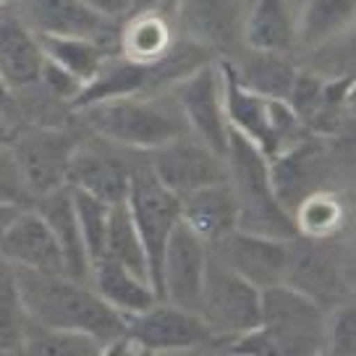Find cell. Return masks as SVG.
I'll list each match as a JSON object with an SVG mask.
<instances>
[{
    "instance_id": "8992f818",
    "label": "cell",
    "mask_w": 356,
    "mask_h": 356,
    "mask_svg": "<svg viewBox=\"0 0 356 356\" xmlns=\"http://www.w3.org/2000/svg\"><path fill=\"white\" fill-rule=\"evenodd\" d=\"M197 314L212 338L231 341L259 327L262 291L210 254Z\"/></svg>"
},
{
    "instance_id": "74e56055",
    "label": "cell",
    "mask_w": 356,
    "mask_h": 356,
    "mask_svg": "<svg viewBox=\"0 0 356 356\" xmlns=\"http://www.w3.org/2000/svg\"><path fill=\"white\" fill-rule=\"evenodd\" d=\"M13 215H16V207H0V234L6 231V225L11 222Z\"/></svg>"
},
{
    "instance_id": "8fae6325",
    "label": "cell",
    "mask_w": 356,
    "mask_h": 356,
    "mask_svg": "<svg viewBox=\"0 0 356 356\" xmlns=\"http://www.w3.org/2000/svg\"><path fill=\"white\" fill-rule=\"evenodd\" d=\"M291 241L246 234V231H231L220 241L210 244V254L228 270H234L236 275L249 280L254 289L265 291L286 280L291 262Z\"/></svg>"
},
{
    "instance_id": "5bb4252c",
    "label": "cell",
    "mask_w": 356,
    "mask_h": 356,
    "mask_svg": "<svg viewBox=\"0 0 356 356\" xmlns=\"http://www.w3.org/2000/svg\"><path fill=\"white\" fill-rule=\"evenodd\" d=\"M126 333L142 348L155 354L202 348V346H210L212 341L210 330L204 327L197 312L181 309L168 301H155L149 309L129 317Z\"/></svg>"
},
{
    "instance_id": "e575fe53",
    "label": "cell",
    "mask_w": 356,
    "mask_h": 356,
    "mask_svg": "<svg viewBox=\"0 0 356 356\" xmlns=\"http://www.w3.org/2000/svg\"><path fill=\"white\" fill-rule=\"evenodd\" d=\"M0 113L8 118V121H13L16 126H19V108H16V97H13V92L3 81H0Z\"/></svg>"
},
{
    "instance_id": "4316f807",
    "label": "cell",
    "mask_w": 356,
    "mask_h": 356,
    "mask_svg": "<svg viewBox=\"0 0 356 356\" xmlns=\"http://www.w3.org/2000/svg\"><path fill=\"white\" fill-rule=\"evenodd\" d=\"M291 218L301 238H335L346 225V204L333 189H320L304 197Z\"/></svg>"
},
{
    "instance_id": "603a6c76",
    "label": "cell",
    "mask_w": 356,
    "mask_h": 356,
    "mask_svg": "<svg viewBox=\"0 0 356 356\" xmlns=\"http://www.w3.org/2000/svg\"><path fill=\"white\" fill-rule=\"evenodd\" d=\"M296 16V53H312L335 37L354 32L356 0H299Z\"/></svg>"
},
{
    "instance_id": "9c48e42d",
    "label": "cell",
    "mask_w": 356,
    "mask_h": 356,
    "mask_svg": "<svg viewBox=\"0 0 356 356\" xmlns=\"http://www.w3.org/2000/svg\"><path fill=\"white\" fill-rule=\"evenodd\" d=\"M176 100L178 111L189 126V131L202 139L212 152L225 157L228 149V121H225V102H222V71L220 60H207L191 74L178 79L168 89Z\"/></svg>"
},
{
    "instance_id": "6da1fadb",
    "label": "cell",
    "mask_w": 356,
    "mask_h": 356,
    "mask_svg": "<svg viewBox=\"0 0 356 356\" xmlns=\"http://www.w3.org/2000/svg\"><path fill=\"white\" fill-rule=\"evenodd\" d=\"M26 320L37 327L81 333L100 343L126 333V317L108 307L89 283L63 273H34L16 267Z\"/></svg>"
},
{
    "instance_id": "ac0fdd59",
    "label": "cell",
    "mask_w": 356,
    "mask_h": 356,
    "mask_svg": "<svg viewBox=\"0 0 356 356\" xmlns=\"http://www.w3.org/2000/svg\"><path fill=\"white\" fill-rule=\"evenodd\" d=\"M40 71H42V50L37 42V34L11 3L0 13V81L16 97L40 81Z\"/></svg>"
},
{
    "instance_id": "ffe728a7",
    "label": "cell",
    "mask_w": 356,
    "mask_h": 356,
    "mask_svg": "<svg viewBox=\"0 0 356 356\" xmlns=\"http://www.w3.org/2000/svg\"><path fill=\"white\" fill-rule=\"evenodd\" d=\"M244 47L254 53L293 56L296 16L291 0H249L244 16Z\"/></svg>"
},
{
    "instance_id": "4fadbf2b",
    "label": "cell",
    "mask_w": 356,
    "mask_h": 356,
    "mask_svg": "<svg viewBox=\"0 0 356 356\" xmlns=\"http://www.w3.org/2000/svg\"><path fill=\"white\" fill-rule=\"evenodd\" d=\"M207 262H210V246L204 244L189 225L178 222L176 231L168 238L165 254H163L160 301L197 312Z\"/></svg>"
},
{
    "instance_id": "484cf974",
    "label": "cell",
    "mask_w": 356,
    "mask_h": 356,
    "mask_svg": "<svg viewBox=\"0 0 356 356\" xmlns=\"http://www.w3.org/2000/svg\"><path fill=\"white\" fill-rule=\"evenodd\" d=\"M34 34H37L42 58H47L50 63H56L63 71H68L71 76H76L84 87L100 71L102 60L113 53L111 47L95 42V40H84V37H58V34L40 32Z\"/></svg>"
},
{
    "instance_id": "7c38bea8",
    "label": "cell",
    "mask_w": 356,
    "mask_h": 356,
    "mask_svg": "<svg viewBox=\"0 0 356 356\" xmlns=\"http://www.w3.org/2000/svg\"><path fill=\"white\" fill-rule=\"evenodd\" d=\"M121 147L108 145L102 139H79L76 149L68 163L66 186L79 191H87L108 204L126 202L129 186H131V168L123 155H118Z\"/></svg>"
},
{
    "instance_id": "60d3db41",
    "label": "cell",
    "mask_w": 356,
    "mask_h": 356,
    "mask_svg": "<svg viewBox=\"0 0 356 356\" xmlns=\"http://www.w3.org/2000/svg\"><path fill=\"white\" fill-rule=\"evenodd\" d=\"M317 356H325V354H323V351H320V354H317Z\"/></svg>"
},
{
    "instance_id": "e0dca14e",
    "label": "cell",
    "mask_w": 356,
    "mask_h": 356,
    "mask_svg": "<svg viewBox=\"0 0 356 356\" xmlns=\"http://www.w3.org/2000/svg\"><path fill=\"white\" fill-rule=\"evenodd\" d=\"M0 254L13 267L34 273H63V254L44 218L29 207L16 210L6 231L0 234ZM66 275V273H63Z\"/></svg>"
},
{
    "instance_id": "cb8c5ba5",
    "label": "cell",
    "mask_w": 356,
    "mask_h": 356,
    "mask_svg": "<svg viewBox=\"0 0 356 356\" xmlns=\"http://www.w3.org/2000/svg\"><path fill=\"white\" fill-rule=\"evenodd\" d=\"M89 286L97 291V296L108 307H113L126 320L134 317V314H139V312L149 309L155 301H160L155 289L149 286V280L131 273L129 267L113 262L108 257L92 262Z\"/></svg>"
},
{
    "instance_id": "f1b7e54d",
    "label": "cell",
    "mask_w": 356,
    "mask_h": 356,
    "mask_svg": "<svg viewBox=\"0 0 356 356\" xmlns=\"http://www.w3.org/2000/svg\"><path fill=\"white\" fill-rule=\"evenodd\" d=\"M26 325H29V320H26V312L22 304L16 267L0 254V351L22 354Z\"/></svg>"
},
{
    "instance_id": "b9f144b4",
    "label": "cell",
    "mask_w": 356,
    "mask_h": 356,
    "mask_svg": "<svg viewBox=\"0 0 356 356\" xmlns=\"http://www.w3.org/2000/svg\"><path fill=\"white\" fill-rule=\"evenodd\" d=\"M246 3H249V0H246Z\"/></svg>"
},
{
    "instance_id": "1f68e13d",
    "label": "cell",
    "mask_w": 356,
    "mask_h": 356,
    "mask_svg": "<svg viewBox=\"0 0 356 356\" xmlns=\"http://www.w3.org/2000/svg\"><path fill=\"white\" fill-rule=\"evenodd\" d=\"M32 197L26 191V184L22 178V170L16 165V157L11 152V145H0V207H29Z\"/></svg>"
},
{
    "instance_id": "d6a6232c",
    "label": "cell",
    "mask_w": 356,
    "mask_h": 356,
    "mask_svg": "<svg viewBox=\"0 0 356 356\" xmlns=\"http://www.w3.org/2000/svg\"><path fill=\"white\" fill-rule=\"evenodd\" d=\"M81 3H87L92 11H97L100 16L111 19V22H118V24H121L134 8V0H81Z\"/></svg>"
},
{
    "instance_id": "3957f363",
    "label": "cell",
    "mask_w": 356,
    "mask_h": 356,
    "mask_svg": "<svg viewBox=\"0 0 356 356\" xmlns=\"http://www.w3.org/2000/svg\"><path fill=\"white\" fill-rule=\"evenodd\" d=\"M225 176H228L236 207H238L236 231L267 236V238H283V241L296 238L293 218L278 202L275 189H273L270 160L236 131L228 134Z\"/></svg>"
},
{
    "instance_id": "ba28073f",
    "label": "cell",
    "mask_w": 356,
    "mask_h": 356,
    "mask_svg": "<svg viewBox=\"0 0 356 356\" xmlns=\"http://www.w3.org/2000/svg\"><path fill=\"white\" fill-rule=\"evenodd\" d=\"M246 0H178L176 32L212 60H231L244 50Z\"/></svg>"
},
{
    "instance_id": "2e32d148",
    "label": "cell",
    "mask_w": 356,
    "mask_h": 356,
    "mask_svg": "<svg viewBox=\"0 0 356 356\" xmlns=\"http://www.w3.org/2000/svg\"><path fill=\"white\" fill-rule=\"evenodd\" d=\"M286 286L301 291L304 296L317 301L338 299L346 289V267L333 238H301L291 241V262L286 273Z\"/></svg>"
},
{
    "instance_id": "44dd1931",
    "label": "cell",
    "mask_w": 356,
    "mask_h": 356,
    "mask_svg": "<svg viewBox=\"0 0 356 356\" xmlns=\"http://www.w3.org/2000/svg\"><path fill=\"white\" fill-rule=\"evenodd\" d=\"M236 218L238 207L228 178L181 197V222L189 225L207 246L236 231Z\"/></svg>"
},
{
    "instance_id": "9a60e30c",
    "label": "cell",
    "mask_w": 356,
    "mask_h": 356,
    "mask_svg": "<svg viewBox=\"0 0 356 356\" xmlns=\"http://www.w3.org/2000/svg\"><path fill=\"white\" fill-rule=\"evenodd\" d=\"M13 8L34 32L58 37H84L115 50L118 22L92 11L81 0H13Z\"/></svg>"
},
{
    "instance_id": "f35d334b",
    "label": "cell",
    "mask_w": 356,
    "mask_h": 356,
    "mask_svg": "<svg viewBox=\"0 0 356 356\" xmlns=\"http://www.w3.org/2000/svg\"><path fill=\"white\" fill-rule=\"evenodd\" d=\"M11 3H13V0H0V13L6 11V8H8V6H11Z\"/></svg>"
},
{
    "instance_id": "d590c367",
    "label": "cell",
    "mask_w": 356,
    "mask_h": 356,
    "mask_svg": "<svg viewBox=\"0 0 356 356\" xmlns=\"http://www.w3.org/2000/svg\"><path fill=\"white\" fill-rule=\"evenodd\" d=\"M176 3H178V0H134L131 11H160V13L173 16V11H176Z\"/></svg>"
},
{
    "instance_id": "7402d4cb",
    "label": "cell",
    "mask_w": 356,
    "mask_h": 356,
    "mask_svg": "<svg viewBox=\"0 0 356 356\" xmlns=\"http://www.w3.org/2000/svg\"><path fill=\"white\" fill-rule=\"evenodd\" d=\"M32 207L42 215L44 222L50 225L53 236H56L58 246H60V254H63V273H66L68 278L89 283L92 265H89L84 238H81V231H79L74 200H71L68 186L53 191V194H44L40 200H34Z\"/></svg>"
},
{
    "instance_id": "4dcf8cb0",
    "label": "cell",
    "mask_w": 356,
    "mask_h": 356,
    "mask_svg": "<svg viewBox=\"0 0 356 356\" xmlns=\"http://www.w3.org/2000/svg\"><path fill=\"white\" fill-rule=\"evenodd\" d=\"M71 200H74V212H76V222L81 238H84V249H87L89 265L97 262L105 249V234H108V218H111V207L108 202L92 197L87 191L71 189Z\"/></svg>"
},
{
    "instance_id": "f546056e",
    "label": "cell",
    "mask_w": 356,
    "mask_h": 356,
    "mask_svg": "<svg viewBox=\"0 0 356 356\" xmlns=\"http://www.w3.org/2000/svg\"><path fill=\"white\" fill-rule=\"evenodd\" d=\"M102 343L81 333H60L26 325L22 351L26 356H100Z\"/></svg>"
},
{
    "instance_id": "836d02e7",
    "label": "cell",
    "mask_w": 356,
    "mask_h": 356,
    "mask_svg": "<svg viewBox=\"0 0 356 356\" xmlns=\"http://www.w3.org/2000/svg\"><path fill=\"white\" fill-rule=\"evenodd\" d=\"M142 354V346L134 341L129 333L118 335V338H113L108 343H102L100 348V356H139Z\"/></svg>"
},
{
    "instance_id": "d4e9b609",
    "label": "cell",
    "mask_w": 356,
    "mask_h": 356,
    "mask_svg": "<svg viewBox=\"0 0 356 356\" xmlns=\"http://www.w3.org/2000/svg\"><path fill=\"white\" fill-rule=\"evenodd\" d=\"M225 63H228L231 74L241 87L252 89L262 97H273V100H289L291 87H293L296 74H299L293 56L254 53V50H246V47Z\"/></svg>"
},
{
    "instance_id": "7a4b0ae2",
    "label": "cell",
    "mask_w": 356,
    "mask_h": 356,
    "mask_svg": "<svg viewBox=\"0 0 356 356\" xmlns=\"http://www.w3.org/2000/svg\"><path fill=\"white\" fill-rule=\"evenodd\" d=\"M89 136L131 152H152L189 131L170 92H139L89 102L71 113Z\"/></svg>"
},
{
    "instance_id": "ab89813d",
    "label": "cell",
    "mask_w": 356,
    "mask_h": 356,
    "mask_svg": "<svg viewBox=\"0 0 356 356\" xmlns=\"http://www.w3.org/2000/svg\"><path fill=\"white\" fill-rule=\"evenodd\" d=\"M139 356H163V354H155V351H147V348H142V354Z\"/></svg>"
},
{
    "instance_id": "8d00e7d4",
    "label": "cell",
    "mask_w": 356,
    "mask_h": 356,
    "mask_svg": "<svg viewBox=\"0 0 356 356\" xmlns=\"http://www.w3.org/2000/svg\"><path fill=\"white\" fill-rule=\"evenodd\" d=\"M13 131H16V123L8 121L3 113H0V145H8L11 142Z\"/></svg>"
},
{
    "instance_id": "5b68a950",
    "label": "cell",
    "mask_w": 356,
    "mask_h": 356,
    "mask_svg": "<svg viewBox=\"0 0 356 356\" xmlns=\"http://www.w3.org/2000/svg\"><path fill=\"white\" fill-rule=\"evenodd\" d=\"M126 204H129L134 225H136L142 246H145L149 283L160 299L163 254H165L168 238L181 222V200L168 186L160 184V178L155 176L149 163L142 160V163H134L131 168V186H129Z\"/></svg>"
},
{
    "instance_id": "d6986e66",
    "label": "cell",
    "mask_w": 356,
    "mask_h": 356,
    "mask_svg": "<svg viewBox=\"0 0 356 356\" xmlns=\"http://www.w3.org/2000/svg\"><path fill=\"white\" fill-rule=\"evenodd\" d=\"M178 32L173 16L160 11H131L118 24L115 53L139 66H155L173 50Z\"/></svg>"
},
{
    "instance_id": "30bf717a",
    "label": "cell",
    "mask_w": 356,
    "mask_h": 356,
    "mask_svg": "<svg viewBox=\"0 0 356 356\" xmlns=\"http://www.w3.org/2000/svg\"><path fill=\"white\" fill-rule=\"evenodd\" d=\"M147 163L160 178V184L176 194L178 200L191 191L225 181V157L212 152L191 131L170 139L168 145L147 152Z\"/></svg>"
},
{
    "instance_id": "52a82bcc",
    "label": "cell",
    "mask_w": 356,
    "mask_h": 356,
    "mask_svg": "<svg viewBox=\"0 0 356 356\" xmlns=\"http://www.w3.org/2000/svg\"><path fill=\"white\" fill-rule=\"evenodd\" d=\"M8 145L32 202L66 186L68 163L79 145V136L68 126L19 123Z\"/></svg>"
},
{
    "instance_id": "277c9868",
    "label": "cell",
    "mask_w": 356,
    "mask_h": 356,
    "mask_svg": "<svg viewBox=\"0 0 356 356\" xmlns=\"http://www.w3.org/2000/svg\"><path fill=\"white\" fill-rule=\"evenodd\" d=\"M220 71L228 129L244 136L246 142H252L267 160L283 155L286 149L299 145L309 134L289 105V100L262 97L252 89L241 87L225 60H220Z\"/></svg>"
},
{
    "instance_id": "83f0119b",
    "label": "cell",
    "mask_w": 356,
    "mask_h": 356,
    "mask_svg": "<svg viewBox=\"0 0 356 356\" xmlns=\"http://www.w3.org/2000/svg\"><path fill=\"white\" fill-rule=\"evenodd\" d=\"M102 257H108L113 262L129 267L131 273L149 280L145 246H142V238H139V231H136V225H134V218H131V212H129V204H126V202H118V204L111 207ZM149 286H152V283H149Z\"/></svg>"
}]
</instances>
